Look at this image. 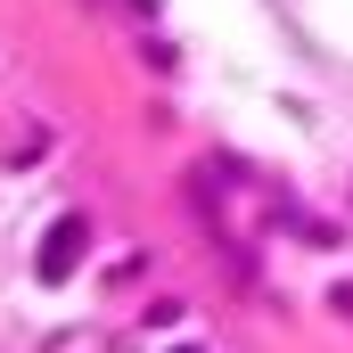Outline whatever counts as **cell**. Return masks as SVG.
I'll return each mask as SVG.
<instances>
[{
  "label": "cell",
  "instance_id": "obj_1",
  "mask_svg": "<svg viewBox=\"0 0 353 353\" xmlns=\"http://www.w3.org/2000/svg\"><path fill=\"white\" fill-rule=\"evenodd\" d=\"M90 247V222L83 214H66V222H50V239H41V279L58 288V279H74V263H83Z\"/></svg>",
  "mask_w": 353,
  "mask_h": 353
},
{
  "label": "cell",
  "instance_id": "obj_2",
  "mask_svg": "<svg viewBox=\"0 0 353 353\" xmlns=\"http://www.w3.org/2000/svg\"><path fill=\"white\" fill-rule=\"evenodd\" d=\"M173 353H197V345H173Z\"/></svg>",
  "mask_w": 353,
  "mask_h": 353
}]
</instances>
